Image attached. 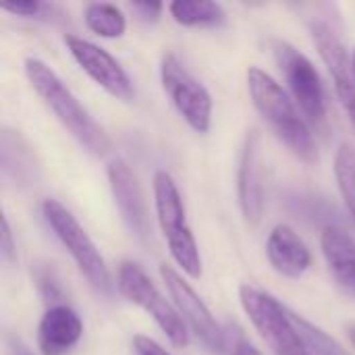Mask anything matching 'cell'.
I'll return each mask as SVG.
<instances>
[{"mask_svg":"<svg viewBox=\"0 0 355 355\" xmlns=\"http://www.w3.org/2000/svg\"><path fill=\"white\" fill-rule=\"evenodd\" d=\"M25 75L31 87L35 89V94L54 112V116L62 123V127L85 148V152L98 158L110 152V139L106 131L92 119V114L79 104L73 92L64 85V81L44 60L27 58Z\"/></svg>","mask_w":355,"mask_h":355,"instance_id":"6da1fadb","label":"cell"},{"mask_svg":"<svg viewBox=\"0 0 355 355\" xmlns=\"http://www.w3.org/2000/svg\"><path fill=\"white\" fill-rule=\"evenodd\" d=\"M248 89L254 100V106L264 116V121L272 127L277 137L304 162H314L316 146L312 133L304 123V119L300 116L293 100L281 87V83L260 67H250Z\"/></svg>","mask_w":355,"mask_h":355,"instance_id":"7a4b0ae2","label":"cell"},{"mask_svg":"<svg viewBox=\"0 0 355 355\" xmlns=\"http://www.w3.org/2000/svg\"><path fill=\"white\" fill-rule=\"evenodd\" d=\"M154 202H156L158 225L168 243L171 256L191 279H200L202 258L198 252V243L187 225L179 189L166 171H158L154 175Z\"/></svg>","mask_w":355,"mask_h":355,"instance_id":"3957f363","label":"cell"},{"mask_svg":"<svg viewBox=\"0 0 355 355\" xmlns=\"http://www.w3.org/2000/svg\"><path fill=\"white\" fill-rule=\"evenodd\" d=\"M42 214L46 223L50 225V229L54 231V235L60 239V243L69 250L79 272L87 279V283L100 295H110L112 283H110L106 262L102 254L98 252L96 243L92 241V237L77 223V218L56 200H46L42 204Z\"/></svg>","mask_w":355,"mask_h":355,"instance_id":"277c9868","label":"cell"},{"mask_svg":"<svg viewBox=\"0 0 355 355\" xmlns=\"http://www.w3.org/2000/svg\"><path fill=\"white\" fill-rule=\"evenodd\" d=\"M239 300L252 324L275 355H308V349L291 320V312L272 295L252 287H239Z\"/></svg>","mask_w":355,"mask_h":355,"instance_id":"5b68a950","label":"cell"},{"mask_svg":"<svg viewBox=\"0 0 355 355\" xmlns=\"http://www.w3.org/2000/svg\"><path fill=\"white\" fill-rule=\"evenodd\" d=\"M116 287L123 297H127L131 304L146 310L156 320V324L162 329V333L168 337V341L175 347L183 349L189 345V333H187V327H185L183 318L179 316L177 308H173L162 297V293L156 289V285L150 281V277L141 270L139 264L123 262L119 266Z\"/></svg>","mask_w":355,"mask_h":355,"instance_id":"8992f818","label":"cell"},{"mask_svg":"<svg viewBox=\"0 0 355 355\" xmlns=\"http://www.w3.org/2000/svg\"><path fill=\"white\" fill-rule=\"evenodd\" d=\"M272 52L302 112L310 121H322L327 112V94L312 60L283 40L272 42Z\"/></svg>","mask_w":355,"mask_h":355,"instance_id":"52a82bcc","label":"cell"},{"mask_svg":"<svg viewBox=\"0 0 355 355\" xmlns=\"http://www.w3.org/2000/svg\"><path fill=\"white\" fill-rule=\"evenodd\" d=\"M160 79L166 96L187 125L198 133H206L212 121V98L208 89L173 54L162 56Z\"/></svg>","mask_w":355,"mask_h":355,"instance_id":"ba28073f","label":"cell"},{"mask_svg":"<svg viewBox=\"0 0 355 355\" xmlns=\"http://www.w3.org/2000/svg\"><path fill=\"white\" fill-rule=\"evenodd\" d=\"M160 277H162L183 322L191 329V333L210 352L220 354L225 349V333L218 327V322L214 320L212 312L206 308V304L191 289V285L187 281H183V277L166 264L160 266Z\"/></svg>","mask_w":355,"mask_h":355,"instance_id":"9c48e42d","label":"cell"},{"mask_svg":"<svg viewBox=\"0 0 355 355\" xmlns=\"http://www.w3.org/2000/svg\"><path fill=\"white\" fill-rule=\"evenodd\" d=\"M64 44L77 64L110 96L123 100H129L133 96V83L112 54L77 35H64Z\"/></svg>","mask_w":355,"mask_h":355,"instance_id":"30bf717a","label":"cell"},{"mask_svg":"<svg viewBox=\"0 0 355 355\" xmlns=\"http://www.w3.org/2000/svg\"><path fill=\"white\" fill-rule=\"evenodd\" d=\"M239 208L250 225H258L264 212V162H262V139L258 129L248 131L237 173Z\"/></svg>","mask_w":355,"mask_h":355,"instance_id":"8fae6325","label":"cell"},{"mask_svg":"<svg viewBox=\"0 0 355 355\" xmlns=\"http://www.w3.org/2000/svg\"><path fill=\"white\" fill-rule=\"evenodd\" d=\"M106 173H108L112 198L121 212L123 223L137 239L144 241L150 235V220H148V208H146L137 177L133 175L129 164L121 158L110 160Z\"/></svg>","mask_w":355,"mask_h":355,"instance_id":"7c38bea8","label":"cell"},{"mask_svg":"<svg viewBox=\"0 0 355 355\" xmlns=\"http://www.w3.org/2000/svg\"><path fill=\"white\" fill-rule=\"evenodd\" d=\"M310 29H312V37H314V44H316L320 56L333 75L337 96H339L345 112L349 114L352 123L355 125V73L354 64L347 56V50L341 44V40L337 37V33L327 23L316 21L310 25Z\"/></svg>","mask_w":355,"mask_h":355,"instance_id":"4fadbf2b","label":"cell"},{"mask_svg":"<svg viewBox=\"0 0 355 355\" xmlns=\"http://www.w3.org/2000/svg\"><path fill=\"white\" fill-rule=\"evenodd\" d=\"M83 335V322L73 308L67 304L52 306L40 320L37 347L42 355L69 354Z\"/></svg>","mask_w":355,"mask_h":355,"instance_id":"5bb4252c","label":"cell"},{"mask_svg":"<svg viewBox=\"0 0 355 355\" xmlns=\"http://www.w3.org/2000/svg\"><path fill=\"white\" fill-rule=\"evenodd\" d=\"M266 254L272 268L289 279H300L312 262L308 245L300 239V235L289 225H277L270 231Z\"/></svg>","mask_w":355,"mask_h":355,"instance_id":"9a60e30c","label":"cell"},{"mask_svg":"<svg viewBox=\"0 0 355 355\" xmlns=\"http://www.w3.org/2000/svg\"><path fill=\"white\" fill-rule=\"evenodd\" d=\"M320 248L335 283L355 297V239L337 227H327L320 237Z\"/></svg>","mask_w":355,"mask_h":355,"instance_id":"2e32d148","label":"cell"},{"mask_svg":"<svg viewBox=\"0 0 355 355\" xmlns=\"http://www.w3.org/2000/svg\"><path fill=\"white\" fill-rule=\"evenodd\" d=\"M0 154H2V173L4 177L12 179L17 185H27L35 181V160L31 154V148L25 144V139L17 131H4L0 141Z\"/></svg>","mask_w":355,"mask_h":355,"instance_id":"e0dca14e","label":"cell"},{"mask_svg":"<svg viewBox=\"0 0 355 355\" xmlns=\"http://www.w3.org/2000/svg\"><path fill=\"white\" fill-rule=\"evenodd\" d=\"M168 12L185 27H214L225 21V8L208 0H175L168 4Z\"/></svg>","mask_w":355,"mask_h":355,"instance_id":"ac0fdd59","label":"cell"},{"mask_svg":"<svg viewBox=\"0 0 355 355\" xmlns=\"http://www.w3.org/2000/svg\"><path fill=\"white\" fill-rule=\"evenodd\" d=\"M83 19H85L87 29L100 37H121L127 27L125 15L121 12V8H116L114 4H106V2L87 4Z\"/></svg>","mask_w":355,"mask_h":355,"instance_id":"d6986e66","label":"cell"},{"mask_svg":"<svg viewBox=\"0 0 355 355\" xmlns=\"http://www.w3.org/2000/svg\"><path fill=\"white\" fill-rule=\"evenodd\" d=\"M291 320L308 349V355H349V352H345L331 335H327L322 329L314 327L306 318L291 312Z\"/></svg>","mask_w":355,"mask_h":355,"instance_id":"ffe728a7","label":"cell"},{"mask_svg":"<svg viewBox=\"0 0 355 355\" xmlns=\"http://www.w3.org/2000/svg\"><path fill=\"white\" fill-rule=\"evenodd\" d=\"M335 175H337L339 191L345 200V206L355 220V150L349 144H341L337 150Z\"/></svg>","mask_w":355,"mask_h":355,"instance_id":"44dd1931","label":"cell"},{"mask_svg":"<svg viewBox=\"0 0 355 355\" xmlns=\"http://www.w3.org/2000/svg\"><path fill=\"white\" fill-rule=\"evenodd\" d=\"M33 281L37 287V293L42 295V300L48 304V308L52 306H60L64 300L62 287L58 283V277L52 268V264H37L33 268Z\"/></svg>","mask_w":355,"mask_h":355,"instance_id":"7402d4cb","label":"cell"},{"mask_svg":"<svg viewBox=\"0 0 355 355\" xmlns=\"http://www.w3.org/2000/svg\"><path fill=\"white\" fill-rule=\"evenodd\" d=\"M2 10L10 12V15H19V17H44V15H52L56 10V6L52 4H44V2H37V0H19V2H2L0 4Z\"/></svg>","mask_w":355,"mask_h":355,"instance_id":"603a6c76","label":"cell"},{"mask_svg":"<svg viewBox=\"0 0 355 355\" xmlns=\"http://www.w3.org/2000/svg\"><path fill=\"white\" fill-rule=\"evenodd\" d=\"M0 254H2V260L4 264H12L17 260V245H15V239H12V231H10V225L6 220V216H2V231H0Z\"/></svg>","mask_w":355,"mask_h":355,"instance_id":"cb8c5ba5","label":"cell"},{"mask_svg":"<svg viewBox=\"0 0 355 355\" xmlns=\"http://www.w3.org/2000/svg\"><path fill=\"white\" fill-rule=\"evenodd\" d=\"M129 6H131V10H133L144 23H154V21H158L160 12H162V8H164L160 2H131Z\"/></svg>","mask_w":355,"mask_h":355,"instance_id":"d4e9b609","label":"cell"},{"mask_svg":"<svg viewBox=\"0 0 355 355\" xmlns=\"http://www.w3.org/2000/svg\"><path fill=\"white\" fill-rule=\"evenodd\" d=\"M133 349H135V355H171L164 347H160L154 339L150 337H133Z\"/></svg>","mask_w":355,"mask_h":355,"instance_id":"484cf974","label":"cell"},{"mask_svg":"<svg viewBox=\"0 0 355 355\" xmlns=\"http://www.w3.org/2000/svg\"><path fill=\"white\" fill-rule=\"evenodd\" d=\"M233 355H262L248 339H239L233 347Z\"/></svg>","mask_w":355,"mask_h":355,"instance_id":"4316f807","label":"cell"},{"mask_svg":"<svg viewBox=\"0 0 355 355\" xmlns=\"http://www.w3.org/2000/svg\"><path fill=\"white\" fill-rule=\"evenodd\" d=\"M347 335H349V341H352V345L355 347V324H352V327L347 329Z\"/></svg>","mask_w":355,"mask_h":355,"instance_id":"83f0119b","label":"cell"},{"mask_svg":"<svg viewBox=\"0 0 355 355\" xmlns=\"http://www.w3.org/2000/svg\"><path fill=\"white\" fill-rule=\"evenodd\" d=\"M352 64H354V73H355V50H354V54H352Z\"/></svg>","mask_w":355,"mask_h":355,"instance_id":"f1b7e54d","label":"cell"}]
</instances>
